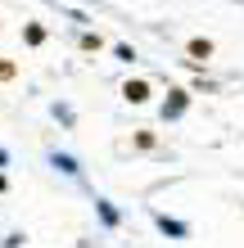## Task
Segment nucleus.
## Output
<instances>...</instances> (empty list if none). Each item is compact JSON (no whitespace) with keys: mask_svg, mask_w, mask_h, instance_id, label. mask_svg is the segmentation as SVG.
<instances>
[{"mask_svg":"<svg viewBox=\"0 0 244 248\" xmlns=\"http://www.w3.org/2000/svg\"><path fill=\"white\" fill-rule=\"evenodd\" d=\"M181 108H185V95H172V104L163 108V118H177V113H181Z\"/></svg>","mask_w":244,"mask_h":248,"instance_id":"obj_3","label":"nucleus"},{"mask_svg":"<svg viewBox=\"0 0 244 248\" xmlns=\"http://www.w3.org/2000/svg\"><path fill=\"white\" fill-rule=\"evenodd\" d=\"M127 99H131V104H145V99H149V86L145 81H127V91H122Z\"/></svg>","mask_w":244,"mask_h":248,"instance_id":"obj_1","label":"nucleus"},{"mask_svg":"<svg viewBox=\"0 0 244 248\" xmlns=\"http://www.w3.org/2000/svg\"><path fill=\"white\" fill-rule=\"evenodd\" d=\"M159 226L167 230V235H185V226H181V221H172V217H159Z\"/></svg>","mask_w":244,"mask_h":248,"instance_id":"obj_4","label":"nucleus"},{"mask_svg":"<svg viewBox=\"0 0 244 248\" xmlns=\"http://www.w3.org/2000/svg\"><path fill=\"white\" fill-rule=\"evenodd\" d=\"M50 163H54V167H59V171H64V176H77V171H81L73 154H54V158H50Z\"/></svg>","mask_w":244,"mask_h":248,"instance_id":"obj_2","label":"nucleus"}]
</instances>
